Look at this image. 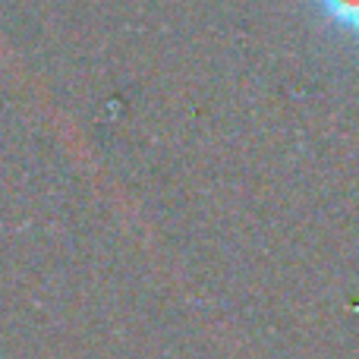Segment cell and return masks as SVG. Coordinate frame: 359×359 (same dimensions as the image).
Instances as JSON below:
<instances>
[{
	"mask_svg": "<svg viewBox=\"0 0 359 359\" xmlns=\"http://www.w3.org/2000/svg\"><path fill=\"white\" fill-rule=\"evenodd\" d=\"M312 6L328 29L359 38V0H312Z\"/></svg>",
	"mask_w": 359,
	"mask_h": 359,
	"instance_id": "cell-1",
	"label": "cell"
}]
</instances>
